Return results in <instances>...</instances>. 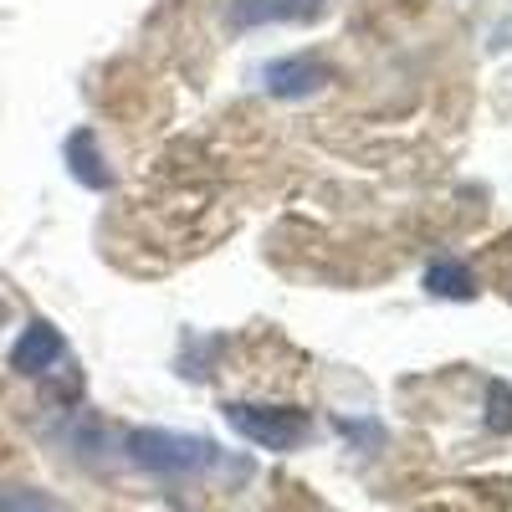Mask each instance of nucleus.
Here are the masks:
<instances>
[{"mask_svg":"<svg viewBox=\"0 0 512 512\" xmlns=\"http://www.w3.org/2000/svg\"><path fill=\"white\" fill-rule=\"evenodd\" d=\"M128 456L139 466H149V472H164V477H200V472H216L221 466L216 441L180 436V431H134L128 436Z\"/></svg>","mask_w":512,"mask_h":512,"instance_id":"f257e3e1","label":"nucleus"},{"mask_svg":"<svg viewBox=\"0 0 512 512\" xmlns=\"http://www.w3.org/2000/svg\"><path fill=\"white\" fill-rule=\"evenodd\" d=\"M226 420L262 451H297L313 436V420L303 410H287V405H231Z\"/></svg>","mask_w":512,"mask_h":512,"instance_id":"f03ea898","label":"nucleus"},{"mask_svg":"<svg viewBox=\"0 0 512 512\" xmlns=\"http://www.w3.org/2000/svg\"><path fill=\"white\" fill-rule=\"evenodd\" d=\"M67 359V344H62V333L52 328V323H26V333H21V344L11 349V369L16 374H47V369H57Z\"/></svg>","mask_w":512,"mask_h":512,"instance_id":"7ed1b4c3","label":"nucleus"},{"mask_svg":"<svg viewBox=\"0 0 512 512\" xmlns=\"http://www.w3.org/2000/svg\"><path fill=\"white\" fill-rule=\"evenodd\" d=\"M328 0H236L231 26H282V21H318Z\"/></svg>","mask_w":512,"mask_h":512,"instance_id":"20e7f679","label":"nucleus"},{"mask_svg":"<svg viewBox=\"0 0 512 512\" xmlns=\"http://www.w3.org/2000/svg\"><path fill=\"white\" fill-rule=\"evenodd\" d=\"M323 82H328V67L318 57H287V62L267 67V93L272 98H308Z\"/></svg>","mask_w":512,"mask_h":512,"instance_id":"39448f33","label":"nucleus"},{"mask_svg":"<svg viewBox=\"0 0 512 512\" xmlns=\"http://www.w3.org/2000/svg\"><path fill=\"white\" fill-rule=\"evenodd\" d=\"M0 512H72V507L36 487H0Z\"/></svg>","mask_w":512,"mask_h":512,"instance_id":"423d86ee","label":"nucleus"},{"mask_svg":"<svg viewBox=\"0 0 512 512\" xmlns=\"http://www.w3.org/2000/svg\"><path fill=\"white\" fill-rule=\"evenodd\" d=\"M425 287H431L436 297H472V292H477L472 272L456 267V262H436V267H431V277H425Z\"/></svg>","mask_w":512,"mask_h":512,"instance_id":"0eeeda50","label":"nucleus"},{"mask_svg":"<svg viewBox=\"0 0 512 512\" xmlns=\"http://www.w3.org/2000/svg\"><path fill=\"white\" fill-rule=\"evenodd\" d=\"M67 154H72V175H77V180H88L93 190L108 185V169H98V154H93V134H77V139L67 144Z\"/></svg>","mask_w":512,"mask_h":512,"instance_id":"6e6552de","label":"nucleus"}]
</instances>
